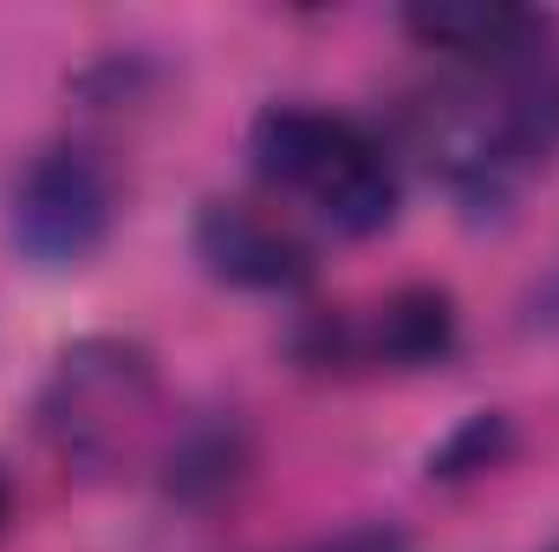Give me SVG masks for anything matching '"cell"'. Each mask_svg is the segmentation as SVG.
<instances>
[{
  "mask_svg": "<svg viewBox=\"0 0 559 552\" xmlns=\"http://www.w3.org/2000/svg\"><path fill=\"white\" fill-rule=\"evenodd\" d=\"M417 156L462 202H508L527 176L559 156V52H534L514 65L462 72L455 85L411 105Z\"/></svg>",
  "mask_w": 559,
  "mask_h": 552,
  "instance_id": "obj_1",
  "label": "cell"
},
{
  "mask_svg": "<svg viewBox=\"0 0 559 552\" xmlns=\"http://www.w3.org/2000/svg\"><path fill=\"white\" fill-rule=\"evenodd\" d=\"M248 163L267 195L306 208L338 241H371L404 208V176H397L391 143L371 137L358 118L306 105V98L267 105L248 124Z\"/></svg>",
  "mask_w": 559,
  "mask_h": 552,
  "instance_id": "obj_2",
  "label": "cell"
},
{
  "mask_svg": "<svg viewBox=\"0 0 559 552\" xmlns=\"http://www.w3.org/2000/svg\"><path fill=\"white\" fill-rule=\"evenodd\" d=\"M163 410L156 358L138 338H79L39 384V435L79 481H111L150 448Z\"/></svg>",
  "mask_w": 559,
  "mask_h": 552,
  "instance_id": "obj_3",
  "label": "cell"
},
{
  "mask_svg": "<svg viewBox=\"0 0 559 552\" xmlns=\"http://www.w3.org/2000/svg\"><path fill=\"white\" fill-rule=\"evenodd\" d=\"M111 221H118V189H111V169L85 143L39 149L7 195V241L46 274L92 261Z\"/></svg>",
  "mask_w": 559,
  "mask_h": 552,
  "instance_id": "obj_4",
  "label": "cell"
},
{
  "mask_svg": "<svg viewBox=\"0 0 559 552\" xmlns=\"http://www.w3.org/2000/svg\"><path fill=\"white\" fill-rule=\"evenodd\" d=\"M455 338L462 319L442 286H397L365 312H319L299 332V358L319 371H429Z\"/></svg>",
  "mask_w": 559,
  "mask_h": 552,
  "instance_id": "obj_5",
  "label": "cell"
},
{
  "mask_svg": "<svg viewBox=\"0 0 559 552\" xmlns=\"http://www.w3.org/2000/svg\"><path fill=\"white\" fill-rule=\"evenodd\" d=\"M189 248H195L202 274L215 286H235V292H299L312 279L306 241L280 215L254 208V202H235V195H209L195 208Z\"/></svg>",
  "mask_w": 559,
  "mask_h": 552,
  "instance_id": "obj_6",
  "label": "cell"
},
{
  "mask_svg": "<svg viewBox=\"0 0 559 552\" xmlns=\"http://www.w3.org/2000/svg\"><path fill=\"white\" fill-rule=\"evenodd\" d=\"M404 33L423 52L455 59L462 72H488V65L547 52L554 20L534 7H508V0H417V7H404Z\"/></svg>",
  "mask_w": 559,
  "mask_h": 552,
  "instance_id": "obj_7",
  "label": "cell"
},
{
  "mask_svg": "<svg viewBox=\"0 0 559 552\" xmlns=\"http://www.w3.org/2000/svg\"><path fill=\"white\" fill-rule=\"evenodd\" d=\"M508 455H514V422L501 410H475L429 448V481H468V475L501 468Z\"/></svg>",
  "mask_w": 559,
  "mask_h": 552,
  "instance_id": "obj_8",
  "label": "cell"
},
{
  "mask_svg": "<svg viewBox=\"0 0 559 552\" xmlns=\"http://www.w3.org/2000/svg\"><path fill=\"white\" fill-rule=\"evenodd\" d=\"M235 468H241V448H235V435H222V429H202V435H189V448L176 455V475H169V488H176V494H215V488H228V481H235Z\"/></svg>",
  "mask_w": 559,
  "mask_h": 552,
  "instance_id": "obj_9",
  "label": "cell"
},
{
  "mask_svg": "<svg viewBox=\"0 0 559 552\" xmlns=\"http://www.w3.org/2000/svg\"><path fill=\"white\" fill-rule=\"evenodd\" d=\"M299 552H411V540L397 527H384V520H365V527H345V533L312 540V547H299Z\"/></svg>",
  "mask_w": 559,
  "mask_h": 552,
  "instance_id": "obj_10",
  "label": "cell"
},
{
  "mask_svg": "<svg viewBox=\"0 0 559 552\" xmlns=\"http://www.w3.org/2000/svg\"><path fill=\"white\" fill-rule=\"evenodd\" d=\"M7 520H13V481H7V468H0V533H7Z\"/></svg>",
  "mask_w": 559,
  "mask_h": 552,
  "instance_id": "obj_11",
  "label": "cell"
}]
</instances>
